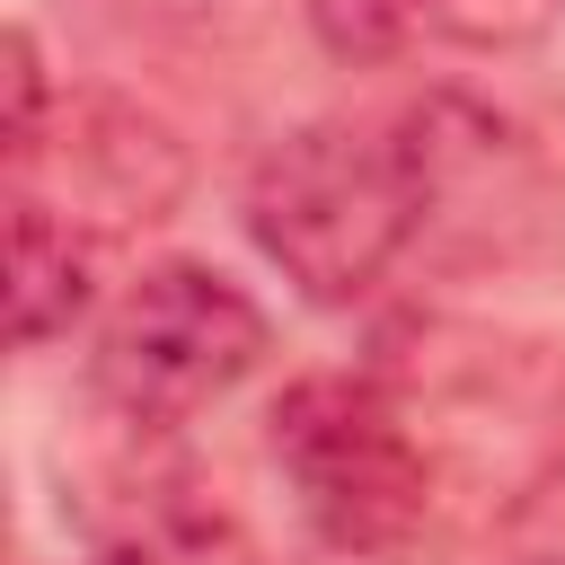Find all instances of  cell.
Segmentation results:
<instances>
[{"mask_svg": "<svg viewBox=\"0 0 565 565\" xmlns=\"http://www.w3.org/2000/svg\"><path fill=\"white\" fill-rule=\"evenodd\" d=\"M468 141H486V124ZM468 141H450V106H415L388 124H300L247 177V238L282 282H300V300L353 309L424 238Z\"/></svg>", "mask_w": 565, "mask_h": 565, "instance_id": "obj_1", "label": "cell"}, {"mask_svg": "<svg viewBox=\"0 0 565 565\" xmlns=\"http://www.w3.org/2000/svg\"><path fill=\"white\" fill-rule=\"evenodd\" d=\"M265 424L300 521L335 556H406L424 539L441 477H433V441L415 433V406L388 380L309 371L274 397Z\"/></svg>", "mask_w": 565, "mask_h": 565, "instance_id": "obj_2", "label": "cell"}, {"mask_svg": "<svg viewBox=\"0 0 565 565\" xmlns=\"http://www.w3.org/2000/svg\"><path fill=\"white\" fill-rule=\"evenodd\" d=\"M256 362H265V309L230 274L168 256V265H141L106 309L88 344V388L115 424L168 433L212 397H230Z\"/></svg>", "mask_w": 565, "mask_h": 565, "instance_id": "obj_3", "label": "cell"}, {"mask_svg": "<svg viewBox=\"0 0 565 565\" xmlns=\"http://www.w3.org/2000/svg\"><path fill=\"white\" fill-rule=\"evenodd\" d=\"M62 168H71V221L97 238V230H132V221H159L177 194H185V150L159 115L124 106V97H71L62 106ZM53 203V194H44Z\"/></svg>", "mask_w": 565, "mask_h": 565, "instance_id": "obj_4", "label": "cell"}, {"mask_svg": "<svg viewBox=\"0 0 565 565\" xmlns=\"http://www.w3.org/2000/svg\"><path fill=\"white\" fill-rule=\"evenodd\" d=\"M79 530H88L97 565H256L247 530L177 459H141V468L124 459L106 477V494L79 503Z\"/></svg>", "mask_w": 565, "mask_h": 565, "instance_id": "obj_5", "label": "cell"}, {"mask_svg": "<svg viewBox=\"0 0 565 565\" xmlns=\"http://www.w3.org/2000/svg\"><path fill=\"white\" fill-rule=\"evenodd\" d=\"M565 0H309V26L335 62H415V53H503L556 26Z\"/></svg>", "mask_w": 565, "mask_h": 565, "instance_id": "obj_6", "label": "cell"}, {"mask_svg": "<svg viewBox=\"0 0 565 565\" xmlns=\"http://www.w3.org/2000/svg\"><path fill=\"white\" fill-rule=\"evenodd\" d=\"M88 291H97V238L44 194H9V335L26 353L71 335Z\"/></svg>", "mask_w": 565, "mask_h": 565, "instance_id": "obj_7", "label": "cell"}, {"mask_svg": "<svg viewBox=\"0 0 565 565\" xmlns=\"http://www.w3.org/2000/svg\"><path fill=\"white\" fill-rule=\"evenodd\" d=\"M53 132V88H44V53L26 26H9V168H26Z\"/></svg>", "mask_w": 565, "mask_h": 565, "instance_id": "obj_8", "label": "cell"}]
</instances>
